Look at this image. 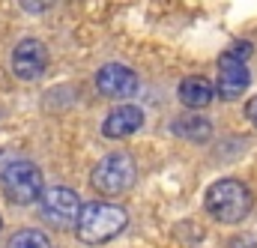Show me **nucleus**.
Listing matches in <instances>:
<instances>
[{"instance_id": "obj_1", "label": "nucleus", "mask_w": 257, "mask_h": 248, "mask_svg": "<svg viewBox=\"0 0 257 248\" xmlns=\"http://www.w3.org/2000/svg\"><path fill=\"white\" fill-rule=\"evenodd\" d=\"M128 224V215L123 206L117 203H105V200H93L81 206L78 215V236L87 245H102L108 239H114L117 233H123V227Z\"/></svg>"}, {"instance_id": "obj_2", "label": "nucleus", "mask_w": 257, "mask_h": 248, "mask_svg": "<svg viewBox=\"0 0 257 248\" xmlns=\"http://www.w3.org/2000/svg\"><path fill=\"white\" fill-rule=\"evenodd\" d=\"M0 186H3V194L6 200L18 203V206H27L33 200L42 197L45 191V180H42V171L27 162V159H12L0 168Z\"/></svg>"}, {"instance_id": "obj_3", "label": "nucleus", "mask_w": 257, "mask_h": 248, "mask_svg": "<svg viewBox=\"0 0 257 248\" xmlns=\"http://www.w3.org/2000/svg\"><path fill=\"white\" fill-rule=\"evenodd\" d=\"M206 209L221 224H236L251 212V191L239 180H218L206 191Z\"/></svg>"}, {"instance_id": "obj_4", "label": "nucleus", "mask_w": 257, "mask_h": 248, "mask_svg": "<svg viewBox=\"0 0 257 248\" xmlns=\"http://www.w3.org/2000/svg\"><path fill=\"white\" fill-rule=\"evenodd\" d=\"M135 180H138V168H135L132 156H126V153H111V156H105V159L93 168V174H90L93 188H96L99 194H108V197H117V194L128 191V188L135 186Z\"/></svg>"}, {"instance_id": "obj_5", "label": "nucleus", "mask_w": 257, "mask_h": 248, "mask_svg": "<svg viewBox=\"0 0 257 248\" xmlns=\"http://www.w3.org/2000/svg\"><path fill=\"white\" fill-rule=\"evenodd\" d=\"M81 197L63 186H51L42 191L39 197V215L51 224V227H72L78 224V215H81Z\"/></svg>"}, {"instance_id": "obj_6", "label": "nucleus", "mask_w": 257, "mask_h": 248, "mask_svg": "<svg viewBox=\"0 0 257 248\" xmlns=\"http://www.w3.org/2000/svg\"><path fill=\"white\" fill-rule=\"evenodd\" d=\"M48 69V51L39 39H21L12 51V72L21 81H36Z\"/></svg>"}, {"instance_id": "obj_7", "label": "nucleus", "mask_w": 257, "mask_h": 248, "mask_svg": "<svg viewBox=\"0 0 257 248\" xmlns=\"http://www.w3.org/2000/svg\"><path fill=\"white\" fill-rule=\"evenodd\" d=\"M138 84H141L138 75L128 66H123V63H108L96 75V87L108 99H128L132 93H138Z\"/></svg>"}, {"instance_id": "obj_8", "label": "nucleus", "mask_w": 257, "mask_h": 248, "mask_svg": "<svg viewBox=\"0 0 257 248\" xmlns=\"http://www.w3.org/2000/svg\"><path fill=\"white\" fill-rule=\"evenodd\" d=\"M248 81H251V75H248V66L242 60H236L230 54H224L218 60V84H215V93L221 99H227V102L239 99L248 90Z\"/></svg>"}, {"instance_id": "obj_9", "label": "nucleus", "mask_w": 257, "mask_h": 248, "mask_svg": "<svg viewBox=\"0 0 257 248\" xmlns=\"http://www.w3.org/2000/svg\"><path fill=\"white\" fill-rule=\"evenodd\" d=\"M141 126H144V114H141V108H135V105H120V108H114V111L108 114V120H105V126H102V132H105V138L120 141V138L135 135Z\"/></svg>"}, {"instance_id": "obj_10", "label": "nucleus", "mask_w": 257, "mask_h": 248, "mask_svg": "<svg viewBox=\"0 0 257 248\" xmlns=\"http://www.w3.org/2000/svg\"><path fill=\"white\" fill-rule=\"evenodd\" d=\"M174 135L192 144H206L212 138V123L200 114H183L180 120H174Z\"/></svg>"}, {"instance_id": "obj_11", "label": "nucleus", "mask_w": 257, "mask_h": 248, "mask_svg": "<svg viewBox=\"0 0 257 248\" xmlns=\"http://www.w3.org/2000/svg\"><path fill=\"white\" fill-rule=\"evenodd\" d=\"M212 96H215V87L206 78H197L194 75V78H186L180 84V102L186 108H206L212 102Z\"/></svg>"}, {"instance_id": "obj_12", "label": "nucleus", "mask_w": 257, "mask_h": 248, "mask_svg": "<svg viewBox=\"0 0 257 248\" xmlns=\"http://www.w3.org/2000/svg\"><path fill=\"white\" fill-rule=\"evenodd\" d=\"M6 248H51V239H48L45 233L33 230V227H24V230H18V233L9 239Z\"/></svg>"}, {"instance_id": "obj_13", "label": "nucleus", "mask_w": 257, "mask_h": 248, "mask_svg": "<svg viewBox=\"0 0 257 248\" xmlns=\"http://www.w3.org/2000/svg\"><path fill=\"white\" fill-rule=\"evenodd\" d=\"M18 3H21V9H24V12H33V15H36V12L51 9L57 0H18Z\"/></svg>"}, {"instance_id": "obj_14", "label": "nucleus", "mask_w": 257, "mask_h": 248, "mask_svg": "<svg viewBox=\"0 0 257 248\" xmlns=\"http://www.w3.org/2000/svg\"><path fill=\"white\" fill-rule=\"evenodd\" d=\"M245 114H248V120L257 126V96L251 99V102H248V105H245Z\"/></svg>"}, {"instance_id": "obj_15", "label": "nucleus", "mask_w": 257, "mask_h": 248, "mask_svg": "<svg viewBox=\"0 0 257 248\" xmlns=\"http://www.w3.org/2000/svg\"><path fill=\"white\" fill-rule=\"evenodd\" d=\"M0 230H3V221H0Z\"/></svg>"}]
</instances>
